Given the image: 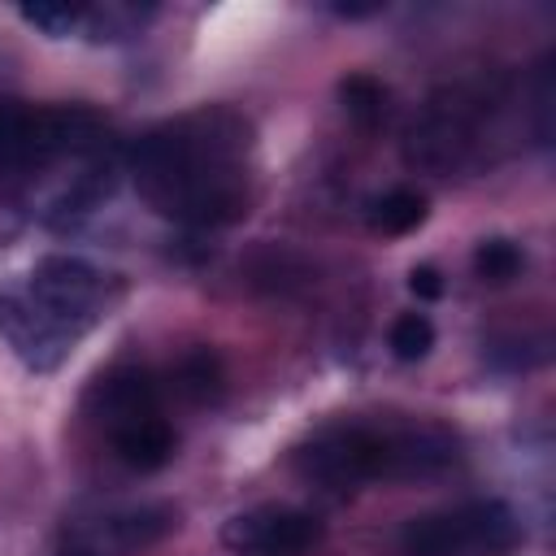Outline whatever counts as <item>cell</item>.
I'll return each mask as SVG.
<instances>
[{
  "label": "cell",
  "mask_w": 556,
  "mask_h": 556,
  "mask_svg": "<svg viewBox=\"0 0 556 556\" xmlns=\"http://www.w3.org/2000/svg\"><path fill=\"white\" fill-rule=\"evenodd\" d=\"M0 334L13 348V356L35 374H52L83 339L78 326L61 321L30 295H0Z\"/></svg>",
  "instance_id": "8"
},
{
  "label": "cell",
  "mask_w": 556,
  "mask_h": 556,
  "mask_svg": "<svg viewBox=\"0 0 556 556\" xmlns=\"http://www.w3.org/2000/svg\"><path fill=\"white\" fill-rule=\"evenodd\" d=\"M408 291H413L417 300H439V295H443V274H439L434 265H413V269H408Z\"/></svg>",
  "instance_id": "19"
},
{
  "label": "cell",
  "mask_w": 556,
  "mask_h": 556,
  "mask_svg": "<svg viewBox=\"0 0 556 556\" xmlns=\"http://www.w3.org/2000/svg\"><path fill=\"white\" fill-rule=\"evenodd\" d=\"M252 122L239 109L204 104L152 126L130 148L139 195L187 226H230L252 204Z\"/></svg>",
  "instance_id": "1"
},
{
  "label": "cell",
  "mask_w": 556,
  "mask_h": 556,
  "mask_svg": "<svg viewBox=\"0 0 556 556\" xmlns=\"http://www.w3.org/2000/svg\"><path fill=\"white\" fill-rule=\"evenodd\" d=\"M339 100H343V113L356 126H365V130L382 126V117H387V87L374 74H348V78H339Z\"/></svg>",
  "instance_id": "14"
},
{
  "label": "cell",
  "mask_w": 556,
  "mask_h": 556,
  "mask_svg": "<svg viewBox=\"0 0 556 556\" xmlns=\"http://www.w3.org/2000/svg\"><path fill=\"white\" fill-rule=\"evenodd\" d=\"M521 265H526V256H521V248L508 243V239H482L478 252H473V274H478L482 282H495V287L508 282V278H517Z\"/></svg>",
  "instance_id": "16"
},
{
  "label": "cell",
  "mask_w": 556,
  "mask_h": 556,
  "mask_svg": "<svg viewBox=\"0 0 556 556\" xmlns=\"http://www.w3.org/2000/svg\"><path fill=\"white\" fill-rule=\"evenodd\" d=\"M109 443L122 456V465H130L139 473H152V469H161L174 456L178 439H174V426L161 413H148V417H135V421L109 430Z\"/></svg>",
  "instance_id": "10"
},
{
  "label": "cell",
  "mask_w": 556,
  "mask_h": 556,
  "mask_svg": "<svg viewBox=\"0 0 556 556\" xmlns=\"http://www.w3.org/2000/svg\"><path fill=\"white\" fill-rule=\"evenodd\" d=\"M104 139V122L87 104H26L0 100V165L30 169L61 156L96 152Z\"/></svg>",
  "instance_id": "4"
},
{
  "label": "cell",
  "mask_w": 556,
  "mask_h": 556,
  "mask_svg": "<svg viewBox=\"0 0 556 556\" xmlns=\"http://www.w3.org/2000/svg\"><path fill=\"white\" fill-rule=\"evenodd\" d=\"M22 22H30L35 30L52 39H65L83 26V9L78 4H22Z\"/></svg>",
  "instance_id": "18"
},
{
  "label": "cell",
  "mask_w": 556,
  "mask_h": 556,
  "mask_svg": "<svg viewBox=\"0 0 556 556\" xmlns=\"http://www.w3.org/2000/svg\"><path fill=\"white\" fill-rule=\"evenodd\" d=\"M109 287H113L109 274H100L83 256L56 252V256H43L30 269V291L26 295L87 334L104 317V308H109Z\"/></svg>",
  "instance_id": "6"
},
{
  "label": "cell",
  "mask_w": 556,
  "mask_h": 556,
  "mask_svg": "<svg viewBox=\"0 0 556 556\" xmlns=\"http://www.w3.org/2000/svg\"><path fill=\"white\" fill-rule=\"evenodd\" d=\"M87 413H91V417L104 426V434H109V430H117V426H126V421H135V417L161 413V387H156V378H152L148 369L122 365V369L104 374V378L91 387Z\"/></svg>",
  "instance_id": "9"
},
{
  "label": "cell",
  "mask_w": 556,
  "mask_h": 556,
  "mask_svg": "<svg viewBox=\"0 0 556 556\" xmlns=\"http://www.w3.org/2000/svg\"><path fill=\"white\" fill-rule=\"evenodd\" d=\"M339 17H369V13H382V4H334Z\"/></svg>",
  "instance_id": "20"
},
{
  "label": "cell",
  "mask_w": 556,
  "mask_h": 556,
  "mask_svg": "<svg viewBox=\"0 0 556 556\" xmlns=\"http://www.w3.org/2000/svg\"><path fill=\"white\" fill-rule=\"evenodd\" d=\"M174 526H178V513L169 504H130V508H122L104 521V530L117 547H152Z\"/></svg>",
  "instance_id": "11"
},
{
  "label": "cell",
  "mask_w": 556,
  "mask_h": 556,
  "mask_svg": "<svg viewBox=\"0 0 556 556\" xmlns=\"http://www.w3.org/2000/svg\"><path fill=\"white\" fill-rule=\"evenodd\" d=\"M387 343H391V352H395L400 361H421V356L434 348V326H430L426 313H400V317L391 321Z\"/></svg>",
  "instance_id": "17"
},
{
  "label": "cell",
  "mask_w": 556,
  "mask_h": 556,
  "mask_svg": "<svg viewBox=\"0 0 556 556\" xmlns=\"http://www.w3.org/2000/svg\"><path fill=\"white\" fill-rule=\"evenodd\" d=\"M521 543V521L504 500H469L421 513L400 530L404 556H508Z\"/></svg>",
  "instance_id": "5"
},
{
  "label": "cell",
  "mask_w": 556,
  "mask_h": 556,
  "mask_svg": "<svg viewBox=\"0 0 556 556\" xmlns=\"http://www.w3.org/2000/svg\"><path fill=\"white\" fill-rule=\"evenodd\" d=\"M460 456L452 430L417 421V426H326L300 452V478L326 491H356L365 482H404L443 473Z\"/></svg>",
  "instance_id": "2"
},
{
  "label": "cell",
  "mask_w": 556,
  "mask_h": 556,
  "mask_svg": "<svg viewBox=\"0 0 556 556\" xmlns=\"http://www.w3.org/2000/svg\"><path fill=\"white\" fill-rule=\"evenodd\" d=\"M321 521L291 504H261L226 521L222 543L235 556H313L321 547Z\"/></svg>",
  "instance_id": "7"
},
{
  "label": "cell",
  "mask_w": 556,
  "mask_h": 556,
  "mask_svg": "<svg viewBox=\"0 0 556 556\" xmlns=\"http://www.w3.org/2000/svg\"><path fill=\"white\" fill-rule=\"evenodd\" d=\"M148 13L152 9H139V4H91V9H83V35L87 39H130L143 22H148Z\"/></svg>",
  "instance_id": "15"
},
{
  "label": "cell",
  "mask_w": 556,
  "mask_h": 556,
  "mask_svg": "<svg viewBox=\"0 0 556 556\" xmlns=\"http://www.w3.org/2000/svg\"><path fill=\"white\" fill-rule=\"evenodd\" d=\"M426 213H430V204H426L421 191L395 187V191L369 200V230H378V235H408V230H417L426 222Z\"/></svg>",
  "instance_id": "13"
},
{
  "label": "cell",
  "mask_w": 556,
  "mask_h": 556,
  "mask_svg": "<svg viewBox=\"0 0 556 556\" xmlns=\"http://www.w3.org/2000/svg\"><path fill=\"white\" fill-rule=\"evenodd\" d=\"M504 104H508L504 74H473L443 83L417 113L404 156L430 174H456L478 165L504 117Z\"/></svg>",
  "instance_id": "3"
},
{
  "label": "cell",
  "mask_w": 556,
  "mask_h": 556,
  "mask_svg": "<svg viewBox=\"0 0 556 556\" xmlns=\"http://www.w3.org/2000/svg\"><path fill=\"white\" fill-rule=\"evenodd\" d=\"M61 556H104V552H96V547H65Z\"/></svg>",
  "instance_id": "21"
},
{
  "label": "cell",
  "mask_w": 556,
  "mask_h": 556,
  "mask_svg": "<svg viewBox=\"0 0 556 556\" xmlns=\"http://www.w3.org/2000/svg\"><path fill=\"white\" fill-rule=\"evenodd\" d=\"M174 391L191 404H217L226 395V369L222 356L213 348H191L178 365H174Z\"/></svg>",
  "instance_id": "12"
}]
</instances>
